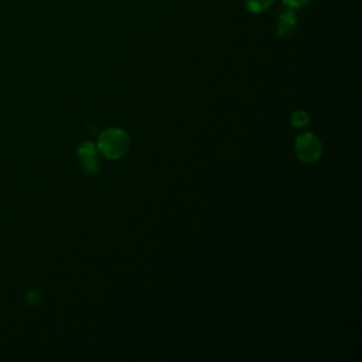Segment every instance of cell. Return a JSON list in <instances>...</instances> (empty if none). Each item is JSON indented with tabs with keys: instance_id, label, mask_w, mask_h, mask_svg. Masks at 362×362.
Returning a JSON list of instances; mask_svg holds the SVG:
<instances>
[{
	"instance_id": "6da1fadb",
	"label": "cell",
	"mask_w": 362,
	"mask_h": 362,
	"mask_svg": "<svg viewBox=\"0 0 362 362\" xmlns=\"http://www.w3.org/2000/svg\"><path fill=\"white\" fill-rule=\"evenodd\" d=\"M130 139L123 129L112 127L105 130L98 139V150L102 153L104 157L109 160L120 159L129 149Z\"/></svg>"
},
{
	"instance_id": "7a4b0ae2",
	"label": "cell",
	"mask_w": 362,
	"mask_h": 362,
	"mask_svg": "<svg viewBox=\"0 0 362 362\" xmlns=\"http://www.w3.org/2000/svg\"><path fill=\"white\" fill-rule=\"evenodd\" d=\"M296 154L303 163H314L321 157L323 145L320 139L313 134H305L296 139Z\"/></svg>"
},
{
	"instance_id": "3957f363",
	"label": "cell",
	"mask_w": 362,
	"mask_h": 362,
	"mask_svg": "<svg viewBox=\"0 0 362 362\" xmlns=\"http://www.w3.org/2000/svg\"><path fill=\"white\" fill-rule=\"evenodd\" d=\"M78 156L87 174H95L100 172V159H98V147L92 142H85L78 147Z\"/></svg>"
},
{
	"instance_id": "277c9868",
	"label": "cell",
	"mask_w": 362,
	"mask_h": 362,
	"mask_svg": "<svg viewBox=\"0 0 362 362\" xmlns=\"http://www.w3.org/2000/svg\"><path fill=\"white\" fill-rule=\"evenodd\" d=\"M299 19L298 15L294 13L293 9H286L279 13L278 16V24H276V33L278 36L282 39H289L293 36V33L298 28Z\"/></svg>"
},
{
	"instance_id": "5b68a950",
	"label": "cell",
	"mask_w": 362,
	"mask_h": 362,
	"mask_svg": "<svg viewBox=\"0 0 362 362\" xmlns=\"http://www.w3.org/2000/svg\"><path fill=\"white\" fill-rule=\"evenodd\" d=\"M275 0H245V8L253 15L265 13L271 9Z\"/></svg>"
},
{
	"instance_id": "8992f818",
	"label": "cell",
	"mask_w": 362,
	"mask_h": 362,
	"mask_svg": "<svg viewBox=\"0 0 362 362\" xmlns=\"http://www.w3.org/2000/svg\"><path fill=\"white\" fill-rule=\"evenodd\" d=\"M310 123V116L307 112L305 111H296L291 115V125L298 129H303L306 126H309Z\"/></svg>"
},
{
	"instance_id": "52a82bcc",
	"label": "cell",
	"mask_w": 362,
	"mask_h": 362,
	"mask_svg": "<svg viewBox=\"0 0 362 362\" xmlns=\"http://www.w3.org/2000/svg\"><path fill=\"white\" fill-rule=\"evenodd\" d=\"M283 5L289 9H293V10H299V9H303L306 8L311 0H282Z\"/></svg>"
},
{
	"instance_id": "ba28073f",
	"label": "cell",
	"mask_w": 362,
	"mask_h": 362,
	"mask_svg": "<svg viewBox=\"0 0 362 362\" xmlns=\"http://www.w3.org/2000/svg\"><path fill=\"white\" fill-rule=\"evenodd\" d=\"M27 300H28V303H30L31 306H36V305L40 303L42 296H40L39 293H33V291H30V293H27Z\"/></svg>"
}]
</instances>
